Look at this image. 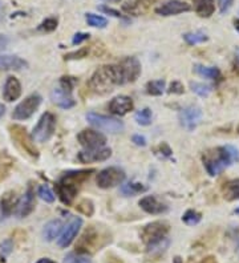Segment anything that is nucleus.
Listing matches in <instances>:
<instances>
[{"instance_id": "obj_1", "label": "nucleus", "mask_w": 239, "mask_h": 263, "mask_svg": "<svg viewBox=\"0 0 239 263\" xmlns=\"http://www.w3.org/2000/svg\"><path fill=\"white\" fill-rule=\"evenodd\" d=\"M238 149H235L234 146L230 145L218 146L214 149H209L202 156L203 165L212 177L221 174L227 166H230L231 163L238 161Z\"/></svg>"}, {"instance_id": "obj_2", "label": "nucleus", "mask_w": 239, "mask_h": 263, "mask_svg": "<svg viewBox=\"0 0 239 263\" xmlns=\"http://www.w3.org/2000/svg\"><path fill=\"white\" fill-rule=\"evenodd\" d=\"M122 85L121 75L118 65H103L89 79L88 86L96 95H108L113 91V88Z\"/></svg>"}, {"instance_id": "obj_3", "label": "nucleus", "mask_w": 239, "mask_h": 263, "mask_svg": "<svg viewBox=\"0 0 239 263\" xmlns=\"http://www.w3.org/2000/svg\"><path fill=\"white\" fill-rule=\"evenodd\" d=\"M9 132H11V137L14 138V141L22 148L27 155L31 157L37 158L39 157V150L35 146V140L32 138V136L27 132V129L22 125L14 124L9 127Z\"/></svg>"}, {"instance_id": "obj_4", "label": "nucleus", "mask_w": 239, "mask_h": 263, "mask_svg": "<svg viewBox=\"0 0 239 263\" xmlns=\"http://www.w3.org/2000/svg\"><path fill=\"white\" fill-rule=\"evenodd\" d=\"M54 129H56V117L51 112H45L37 121L36 127L33 128L32 132V138L36 142H47L51 137L53 136Z\"/></svg>"}, {"instance_id": "obj_5", "label": "nucleus", "mask_w": 239, "mask_h": 263, "mask_svg": "<svg viewBox=\"0 0 239 263\" xmlns=\"http://www.w3.org/2000/svg\"><path fill=\"white\" fill-rule=\"evenodd\" d=\"M86 120H88V123L90 125H93L100 131L110 133V134H117V133L124 131V123L114 117H109V116H104V114L90 112V113L86 114Z\"/></svg>"}, {"instance_id": "obj_6", "label": "nucleus", "mask_w": 239, "mask_h": 263, "mask_svg": "<svg viewBox=\"0 0 239 263\" xmlns=\"http://www.w3.org/2000/svg\"><path fill=\"white\" fill-rule=\"evenodd\" d=\"M125 178H127V174L122 169L117 168V166H109V168H105L101 172H99L97 177H96V182L101 189H110L114 186L121 185L122 182L125 181Z\"/></svg>"}, {"instance_id": "obj_7", "label": "nucleus", "mask_w": 239, "mask_h": 263, "mask_svg": "<svg viewBox=\"0 0 239 263\" xmlns=\"http://www.w3.org/2000/svg\"><path fill=\"white\" fill-rule=\"evenodd\" d=\"M41 100L43 99L39 93H32L28 97H26L22 103L16 105V108L12 112V118L16 121H22V120H28L29 117H32L37 108L40 106Z\"/></svg>"}, {"instance_id": "obj_8", "label": "nucleus", "mask_w": 239, "mask_h": 263, "mask_svg": "<svg viewBox=\"0 0 239 263\" xmlns=\"http://www.w3.org/2000/svg\"><path fill=\"white\" fill-rule=\"evenodd\" d=\"M169 227H170L169 223L165 222V221H154L152 223H148L141 230V238L146 243V246L153 245L158 240L166 238Z\"/></svg>"}, {"instance_id": "obj_9", "label": "nucleus", "mask_w": 239, "mask_h": 263, "mask_svg": "<svg viewBox=\"0 0 239 263\" xmlns=\"http://www.w3.org/2000/svg\"><path fill=\"white\" fill-rule=\"evenodd\" d=\"M118 69L121 75L122 85L128 82H134L141 75V64L137 57H125L120 61Z\"/></svg>"}, {"instance_id": "obj_10", "label": "nucleus", "mask_w": 239, "mask_h": 263, "mask_svg": "<svg viewBox=\"0 0 239 263\" xmlns=\"http://www.w3.org/2000/svg\"><path fill=\"white\" fill-rule=\"evenodd\" d=\"M82 226V219L80 217H72L69 219V222L67 223V226L63 227V232L60 234L57 245L61 249H67L68 246H71L75 238L77 237L80 229Z\"/></svg>"}, {"instance_id": "obj_11", "label": "nucleus", "mask_w": 239, "mask_h": 263, "mask_svg": "<svg viewBox=\"0 0 239 263\" xmlns=\"http://www.w3.org/2000/svg\"><path fill=\"white\" fill-rule=\"evenodd\" d=\"M77 140L85 149H99L104 148L106 144V137L93 129H84L77 134Z\"/></svg>"}, {"instance_id": "obj_12", "label": "nucleus", "mask_w": 239, "mask_h": 263, "mask_svg": "<svg viewBox=\"0 0 239 263\" xmlns=\"http://www.w3.org/2000/svg\"><path fill=\"white\" fill-rule=\"evenodd\" d=\"M178 118H180V124L182 127L185 128L186 131H194L197 125L201 121L202 118V110L198 108V106H186L178 114Z\"/></svg>"}, {"instance_id": "obj_13", "label": "nucleus", "mask_w": 239, "mask_h": 263, "mask_svg": "<svg viewBox=\"0 0 239 263\" xmlns=\"http://www.w3.org/2000/svg\"><path fill=\"white\" fill-rule=\"evenodd\" d=\"M190 9H191V7L184 1H181V0H169V1L156 8V14L161 15V16H173V15L187 12Z\"/></svg>"}, {"instance_id": "obj_14", "label": "nucleus", "mask_w": 239, "mask_h": 263, "mask_svg": "<svg viewBox=\"0 0 239 263\" xmlns=\"http://www.w3.org/2000/svg\"><path fill=\"white\" fill-rule=\"evenodd\" d=\"M112 156V150L109 148H99V149H86L79 153L77 158L82 163L99 162V161H106Z\"/></svg>"}, {"instance_id": "obj_15", "label": "nucleus", "mask_w": 239, "mask_h": 263, "mask_svg": "<svg viewBox=\"0 0 239 263\" xmlns=\"http://www.w3.org/2000/svg\"><path fill=\"white\" fill-rule=\"evenodd\" d=\"M134 108V104H133V100L128 96H117L114 97L110 103H109V110L110 113L116 114V116H125L131 110H133Z\"/></svg>"}, {"instance_id": "obj_16", "label": "nucleus", "mask_w": 239, "mask_h": 263, "mask_svg": "<svg viewBox=\"0 0 239 263\" xmlns=\"http://www.w3.org/2000/svg\"><path fill=\"white\" fill-rule=\"evenodd\" d=\"M51 100L54 105L63 109L73 108L76 105V100L72 97V92L65 91L61 86H57L51 92Z\"/></svg>"}, {"instance_id": "obj_17", "label": "nucleus", "mask_w": 239, "mask_h": 263, "mask_svg": "<svg viewBox=\"0 0 239 263\" xmlns=\"http://www.w3.org/2000/svg\"><path fill=\"white\" fill-rule=\"evenodd\" d=\"M54 189H56V194L59 195L60 201H61L64 205L69 206V205H72L73 200L76 198L77 191H79V186L59 181L54 185Z\"/></svg>"}, {"instance_id": "obj_18", "label": "nucleus", "mask_w": 239, "mask_h": 263, "mask_svg": "<svg viewBox=\"0 0 239 263\" xmlns=\"http://www.w3.org/2000/svg\"><path fill=\"white\" fill-rule=\"evenodd\" d=\"M33 209H35V190H33L32 185H28L23 200L19 201L16 213H18L19 218H26L33 211Z\"/></svg>"}, {"instance_id": "obj_19", "label": "nucleus", "mask_w": 239, "mask_h": 263, "mask_svg": "<svg viewBox=\"0 0 239 263\" xmlns=\"http://www.w3.org/2000/svg\"><path fill=\"white\" fill-rule=\"evenodd\" d=\"M22 96V84L15 76H9L7 78L4 82V88H3V99L7 103H12V101L18 100Z\"/></svg>"}, {"instance_id": "obj_20", "label": "nucleus", "mask_w": 239, "mask_h": 263, "mask_svg": "<svg viewBox=\"0 0 239 263\" xmlns=\"http://www.w3.org/2000/svg\"><path fill=\"white\" fill-rule=\"evenodd\" d=\"M140 206L144 211H146L148 214H153V215L163 214L167 211L166 205L162 204L161 201H158V198H156L153 195H146L144 198H141Z\"/></svg>"}, {"instance_id": "obj_21", "label": "nucleus", "mask_w": 239, "mask_h": 263, "mask_svg": "<svg viewBox=\"0 0 239 263\" xmlns=\"http://www.w3.org/2000/svg\"><path fill=\"white\" fill-rule=\"evenodd\" d=\"M95 173V169H81V170H71V172L64 173L60 177L59 181L72 184L75 186H80L82 182H85L90 177V174Z\"/></svg>"}, {"instance_id": "obj_22", "label": "nucleus", "mask_w": 239, "mask_h": 263, "mask_svg": "<svg viewBox=\"0 0 239 263\" xmlns=\"http://www.w3.org/2000/svg\"><path fill=\"white\" fill-rule=\"evenodd\" d=\"M28 63L22 57L11 56V54H0V71H20L27 68Z\"/></svg>"}, {"instance_id": "obj_23", "label": "nucleus", "mask_w": 239, "mask_h": 263, "mask_svg": "<svg viewBox=\"0 0 239 263\" xmlns=\"http://www.w3.org/2000/svg\"><path fill=\"white\" fill-rule=\"evenodd\" d=\"M19 200L16 197L15 191H7L0 200V213L3 217H8L14 213L15 210H18Z\"/></svg>"}, {"instance_id": "obj_24", "label": "nucleus", "mask_w": 239, "mask_h": 263, "mask_svg": "<svg viewBox=\"0 0 239 263\" xmlns=\"http://www.w3.org/2000/svg\"><path fill=\"white\" fill-rule=\"evenodd\" d=\"M97 237L99 236H97L95 229L90 227L89 230H86V232L84 233V236L81 237V239L79 242V246H77V249H79L77 251L84 253V254H88L89 249H92V247L97 243V240H99Z\"/></svg>"}, {"instance_id": "obj_25", "label": "nucleus", "mask_w": 239, "mask_h": 263, "mask_svg": "<svg viewBox=\"0 0 239 263\" xmlns=\"http://www.w3.org/2000/svg\"><path fill=\"white\" fill-rule=\"evenodd\" d=\"M63 222L60 219H53L47 223L43 229V237L47 242H52L57 237H60L61 232H63Z\"/></svg>"}, {"instance_id": "obj_26", "label": "nucleus", "mask_w": 239, "mask_h": 263, "mask_svg": "<svg viewBox=\"0 0 239 263\" xmlns=\"http://www.w3.org/2000/svg\"><path fill=\"white\" fill-rule=\"evenodd\" d=\"M191 1L194 4V11L201 18H210L215 11L214 0H191Z\"/></svg>"}, {"instance_id": "obj_27", "label": "nucleus", "mask_w": 239, "mask_h": 263, "mask_svg": "<svg viewBox=\"0 0 239 263\" xmlns=\"http://www.w3.org/2000/svg\"><path fill=\"white\" fill-rule=\"evenodd\" d=\"M222 193H223L225 200L227 201L239 200V178L225 182L223 186H222Z\"/></svg>"}, {"instance_id": "obj_28", "label": "nucleus", "mask_w": 239, "mask_h": 263, "mask_svg": "<svg viewBox=\"0 0 239 263\" xmlns=\"http://www.w3.org/2000/svg\"><path fill=\"white\" fill-rule=\"evenodd\" d=\"M153 3V0H133L132 3H127L124 5V9L129 14H142L146 11V8Z\"/></svg>"}, {"instance_id": "obj_29", "label": "nucleus", "mask_w": 239, "mask_h": 263, "mask_svg": "<svg viewBox=\"0 0 239 263\" xmlns=\"http://www.w3.org/2000/svg\"><path fill=\"white\" fill-rule=\"evenodd\" d=\"M146 190H148V187L142 185V184H138V182H128V184H125V185H122L120 187V191L124 195H127V197L140 194V193H144Z\"/></svg>"}, {"instance_id": "obj_30", "label": "nucleus", "mask_w": 239, "mask_h": 263, "mask_svg": "<svg viewBox=\"0 0 239 263\" xmlns=\"http://www.w3.org/2000/svg\"><path fill=\"white\" fill-rule=\"evenodd\" d=\"M194 71L198 73L199 76H202L205 79H210V80H214V79L219 78V69L215 68V67H203V65H195Z\"/></svg>"}, {"instance_id": "obj_31", "label": "nucleus", "mask_w": 239, "mask_h": 263, "mask_svg": "<svg viewBox=\"0 0 239 263\" xmlns=\"http://www.w3.org/2000/svg\"><path fill=\"white\" fill-rule=\"evenodd\" d=\"M184 39H185V41L189 46L201 44V43H205V41L209 40L206 33H203V32H189V33L184 35Z\"/></svg>"}, {"instance_id": "obj_32", "label": "nucleus", "mask_w": 239, "mask_h": 263, "mask_svg": "<svg viewBox=\"0 0 239 263\" xmlns=\"http://www.w3.org/2000/svg\"><path fill=\"white\" fill-rule=\"evenodd\" d=\"M165 92V81L154 80L146 84V93L150 96H161Z\"/></svg>"}, {"instance_id": "obj_33", "label": "nucleus", "mask_w": 239, "mask_h": 263, "mask_svg": "<svg viewBox=\"0 0 239 263\" xmlns=\"http://www.w3.org/2000/svg\"><path fill=\"white\" fill-rule=\"evenodd\" d=\"M169 245H170V240L167 239V237H166V238L158 240V242H156V243H153V245L148 246V253L152 255L162 254V253H165V251H166V249L169 247Z\"/></svg>"}, {"instance_id": "obj_34", "label": "nucleus", "mask_w": 239, "mask_h": 263, "mask_svg": "<svg viewBox=\"0 0 239 263\" xmlns=\"http://www.w3.org/2000/svg\"><path fill=\"white\" fill-rule=\"evenodd\" d=\"M135 121L137 124H140L142 127H148L152 124V118H153V113H152V110L149 108H144L138 110L134 116Z\"/></svg>"}, {"instance_id": "obj_35", "label": "nucleus", "mask_w": 239, "mask_h": 263, "mask_svg": "<svg viewBox=\"0 0 239 263\" xmlns=\"http://www.w3.org/2000/svg\"><path fill=\"white\" fill-rule=\"evenodd\" d=\"M64 263H92V259L89 255L76 251V253H69V254L64 258Z\"/></svg>"}, {"instance_id": "obj_36", "label": "nucleus", "mask_w": 239, "mask_h": 263, "mask_svg": "<svg viewBox=\"0 0 239 263\" xmlns=\"http://www.w3.org/2000/svg\"><path fill=\"white\" fill-rule=\"evenodd\" d=\"M85 20L90 27H96V28H105L106 27V24H108V20H106V19L103 18V16H100V15L95 14H86Z\"/></svg>"}, {"instance_id": "obj_37", "label": "nucleus", "mask_w": 239, "mask_h": 263, "mask_svg": "<svg viewBox=\"0 0 239 263\" xmlns=\"http://www.w3.org/2000/svg\"><path fill=\"white\" fill-rule=\"evenodd\" d=\"M201 219H202V215H201L198 211H195V210H187V211L184 214V217H182V221H184L186 225H189V226L198 225V223L201 222Z\"/></svg>"}, {"instance_id": "obj_38", "label": "nucleus", "mask_w": 239, "mask_h": 263, "mask_svg": "<svg viewBox=\"0 0 239 263\" xmlns=\"http://www.w3.org/2000/svg\"><path fill=\"white\" fill-rule=\"evenodd\" d=\"M37 195H39L43 201L48 202V204H52L54 201V198H56L53 194V191L51 190V187L48 185L39 186V189H37Z\"/></svg>"}, {"instance_id": "obj_39", "label": "nucleus", "mask_w": 239, "mask_h": 263, "mask_svg": "<svg viewBox=\"0 0 239 263\" xmlns=\"http://www.w3.org/2000/svg\"><path fill=\"white\" fill-rule=\"evenodd\" d=\"M77 211H80L84 215H88L90 217L92 214L95 213V206H93V202L90 200H82L80 201L76 206Z\"/></svg>"}, {"instance_id": "obj_40", "label": "nucleus", "mask_w": 239, "mask_h": 263, "mask_svg": "<svg viewBox=\"0 0 239 263\" xmlns=\"http://www.w3.org/2000/svg\"><path fill=\"white\" fill-rule=\"evenodd\" d=\"M57 24H59V22H57V19L56 18H48L45 19L44 22L37 27V29L41 32H53L56 28H57Z\"/></svg>"}, {"instance_id": "obj_41", "label": "nucleus", "mask_w": 239, "mask_h": 263, "mask_svg": "<svg viewBox=\"0 0 239 263\" xmlns=\"http://www.w3.org/2000/svg\"><path fill=\"white\" fill-rule=\"evenodd\" d=\"M190 88H191V91L197 93L198 96H201V97H206L212 92L210 86L201 84V82H190Z\"/></svg>"}, {"instance_id": "obj_42", "label": "nucleus", "mask_w": 239, "mask_h": 263, "mask_svg": "<svg viewBox=\"0 0 239 263\" xmlns=\"http://www.w3.org/2000/svg\"><path fill=\"white\" fill-rule=\"evenodd\" d=\"M12 249H14V242H12V239H5L0 243V255H1L3 261L12 253Z\"/></svg>"}, {"instance_id": "obj_43", "label": "nucleus", "mask_w": 239, "mask_h": 263, "mask_svg": "<svg viewBox=\"0 0 239 263\" xmlns=\"http://www.w3.org/2000/svg\"><path fill=\"white\" fill-rule=\"evenodd\" d=\"M77 84V79L76 78H71V76H64V78L60 79V86L65 89L68 92H72L73 88L76 86Z\"/></svg>"}, {"instance_id": "obj_44", "label": "nucleus", "mask_w": 239, "mask_h": 263, "mask_svg": "<svg viewBox=\"0 0 239 263\" xmlns=\"http://www.w3.org/2000/svg\"><path fill=\"white\" fill-rule=\"evenodd\" d=\"M89 53L88 48H81V50L76 51V52H71V53H67L64 56L65 60H77V59H84Z\"/></svg>"}, {"instance_id": "obj_45", "label": "nucleus", "mask_w": 239, "mask_h": 263, "mask_svg": "<svg viewBox=\"0 0 239 263\" xmlns=\"http://www.w3.org/2000/svg\"><path fill=\"white\" fill-rule=\"evenodd\" d=\"M184 91H185V88H184V85L180 81H173L170 84V86H169V89H167L169 93H174V95H182Z\"/></svg>"}, {"instance_id": "obj_46", "label": "nucleus", "mask_w": 239, "mask_h": 263, "mask_svg": "<svg viewBox=\"0 0 239 263\" xmlns=\"http://www.w3.org/2000/svg\"><path fill=\"white\" fill-rule=\"evenodd\" d=\"M89 33H84V32H79V33H76L75 36H73L72 39V44L73 46H77V44H81L82 41H85L89 39Z\"/></svg>"}, {"instance_id": "obj_47", "label": "nucleus", "mask_w": 239, "mask_h": 263, "mask_svg": "<svg viewBox=\"0 0 239 263\" xmlns=\"http://www.w3.org/2000/svg\"><path fill=\"white\" fill-rule=\"evenodd\" d=\"M233 3H234V0H218V5H219L221 14H226L231 8Z\"/></svg>"}, {"instance_id": "obj_48", "label": "nucleus", "mask_w": 239, "mask_h": 263, "mask_svg": "<svg viewBox=\"0 0 239 263\" xmlns=\"http://www.w3.org/2000/svg\"><path fill=\"white\" fill-rule=\"evenodd\" d=\"M132 142H134L137 146H145L146 145V138L141 134H134L132 137Z\"/></svg>"}, {"instance_id": "obj_49", "label": "nucleus", "mask_w": 239, "mask_h": 263, "mask_svg": "<svg viewBox=\"0 0 239 263\" xmlns=\"http://www.w3.org/2000/svg\"><path fill=\"white\" fill-rule=\"evenodd\" d=\"M100 11H103L105 14H110L112 16H114V18H121L122 16L118 11H116V9L113 8H109V7H105V5H101V7H100Z\"/></svg>"}, {"instance_id": "obj_50", "label": "nucleus", "mask_w": 239, "mask_h": 263, "mask_svg": "<svg viewBox=\"0 0 239 263\" xmlns=\"http://www.w3.org/2000/svg\"><path fill=\"white\" fill-rule=\"evenodd\" d=\"M158 149L161 150V153H162L163 157H170V156H172V149H170V148H169V145H167V144H165V142L158 146Z\"/></svg>"}, {"instance_id": "obj_51", "label": "nucleus", "mask_w": 239, "mask_h": 263, "mask_svg": "<svg viewBox=\"0 0 239 263\" xmlns=\"http://www.w3.org/2000/svg\"><path fill=\"white\" fill-rule=\"evenodd\" d=\"M8 44H9L8 36H5V35H1V33H0V51H3L4 48H7Z\"/></svg>"}, {"instance_id": "obj_52", "label": "nucleus", "mask_w": 239, "mask_h": 263, "mask_svg": "<svg viewBox=\"0 0 239 263\" xmlns=\"http://www.w3.org/2000/svg\"><path fill=\"white\" fill-rule=\"evenodd\" d=\"M4 12H5L4 5H3L1 1H0V23H1V22H3V19H4Z\"/></svg>"}, {"instance_id": "obj_53", "label": "nucleus", "mask_w": 239, "mask_h": 263, "mask_svg": "<svg viewBox=\"0 0 239 263\" xmlns=\"http://www.w3.org/2000/svg\"><path fill=\"white\" fill-rule=\"evenodd\" d=\"M36 263H56V262H54L53 259H51V258H40Z\"/></svg>"}, {"instance_id": "obj_54", "label": "nucleus", "mask_w": 239, "mask_h": 263, "mask_svg": "<svg viewBox=\"0 0 239 263\" xmlns=\"http://www.w3.org/2000/svg\"><path fill=\"white\" fill-rule=\"evenodd\" d=\"M5 113V106L3 104H0V118L3 117Z\"/></svg>"}, {"instance_id": "obj_55", "label": "nucleus", "mask_w": 239, "mask_h": 263, "mask_svg": "<svg viewBox=\"0 0 239 263\" xmlns=\"http://www.w3.org/2000/svg\"><path fill=\"white\" fill-rule=\"evenodd\" d=\"M234 27H235V29L239 32V19L234 20Z\"/></svg>"}, {"instance_id": "obj_56", "label": "nucleus", "mask_w": 239, "mask_h": 263, "mask_svg": "<svg viewBox=\"0 0 239 263\" xmlns=\"http://www.w3.org/2000/svg\"><path fill=\"white\" fill-rule=\"evenodd\" d=\"M173 263H182V259H181V257H176L173 259Z\"/></svg>"}, {"instance_id": "obj_57", "label": "nucleus", "mask_w": 239, "mask_h": 263, "mask_svg": "<svg viewBox=\"0 0 239 263\" xmlns=\"http://www.w3.org/2000/svg\"><path fill=\"white\" fill-rule=\"evenodd\" d=\"M235 213H237V214H239V209H237V210H235Z\"/></svg>"}, {"instance_id": "obj_58", "label": "nucleus", "mask_w": 239, "mask_h": 263, "mask_svg": "<svg viewBox=\"0 0 239 263\" xmlns=\"http://www.w3.org/2000/svg\"><path fill=\"white\" fill-rule=\"evenodd\" d=\"M116 1H117V0H116Z\"/></svg>"}, {"instance_id": "obj_59", "label": "nucleus", "mask_w": 239, "mask_h": 263, "mask_svg": "<svg viewBox=\"0 0 239 263\" xmlns=\"http://www.w3.org/2000/svg\"><path fill=\"white\" fill-rule=\"evenodd\" d=\"M238 131H239V129H238Z\"/></svg>"}]
</instances>
